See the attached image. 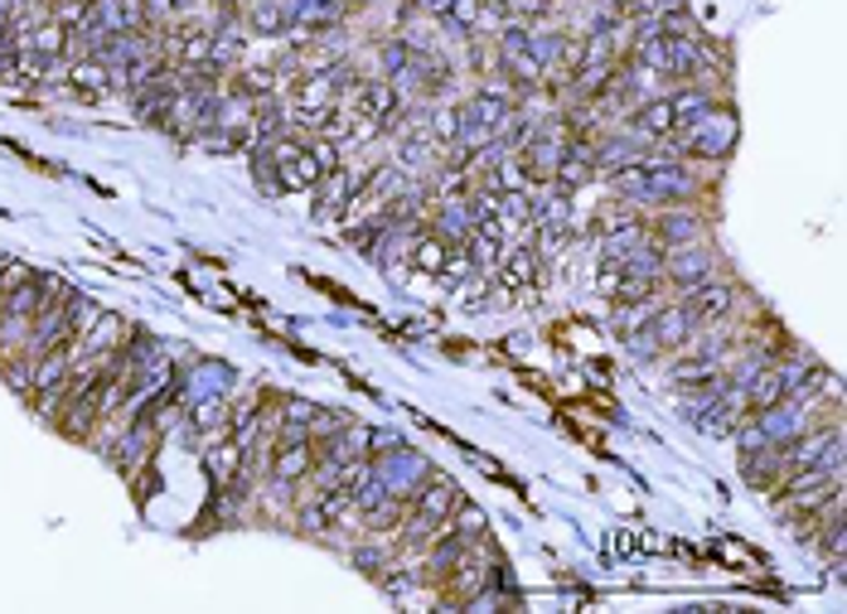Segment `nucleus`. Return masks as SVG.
Here are the masks:
<instances>
[{"instance_id": "obj_20", "label": "nucleus", "mask_w": 847, "mask_h": 614, "mask_svg": "<svg viewBox=\"0 0 847 614\" xmlns=\"http://www.w3.org/2000/svg\"><path fill=\"white\" fill-rule=\"evenodd\" d=\"M0 266H6V256H0ZM0 296H6V286H0Z\"/></svg>"}, {"instance_id": "obj_6", "label": "nucleus", "mask_w": 847, "mask_h": 614, "mask_svg": "<svg viewBox=\"0 0 847 614\" xmlns=\"http://www.w3.org/2000/svg\"><path fill=\"white\" fill-rule=\"evenodd\" d=\"M131 319L127 315H112V310H102L97 315V325L88 329V335L78 339V359H112V353L127 349V339H131Z\"/></svg>"}, {"instance_id": "obj_10", "label": "nucleus", "mask_w": 847, "mask_h": 614, "mask_svg": "<svg viewBox=\"0 0 847 614\" xmlns=\"http://www.w3.org/2000/svg\"><path fill=\"white\" fill-rule=\"evenodd\" d=\"M189 426L199 431L204 440H218V436H228V426H232V402L224 397V392H214V397H199L189 407Z\"/></svg>"}, {"instance_id": "obj_1", "label": "nucleus", "mask_w": 847, "mask_h": 614, "mask_svg": "<svg viewBox=\"0 0 847 614\" xmlns=\"http://www.w3.org/2000/svg\"><path fill=\"white\" fill-rule=\"evenodd\" d=\"M659 276H664V290L669 296H683V290L703 286V281L721 276V256L712 242H683V248H664V266H659Z\"/></svg>"}, {"instance_id": "obj_3", "label": "nucleus", "mask_w": 847, "mask_h": 614, "mask_svg": "<svg viewBox=\"0 0 847 614\" xmlns=\"http://www.w3.org/2000/svg\"><path fill=\"white\" fill-rule=\"evenodd\" d=\"M495 281H499V286H509V290H513V300H519V290L547 286V262L537 256L533 242H509L504 256H499Z\"/></svg>"}, {"instance_id": "obj_4", "label": "nucleus", "mask_w": 847, "mask_h": 614, "mask_svg": "<svg viewBox=\"0 0 847 614\" xmlns=\"http://www.w3.org/2000/svg\"><path fill=\"white\" fill-rule=\"evenodd\" d=\"M311 470H315V436H291V440H276L272 464H267V479H276V484L301 489L305 479H311Z\"/></svg>"}, {"instance_id": "obj_18", "label": "nucleus", "mask_w": 847, "mask_h": 614, "mask_svg": "<svg viewBox=\"0 0 847 614\" xmlns=\"http://www.w3.org/2000/svg\"><path fill=\"white\" fill-rule=\"evenodd\" d=\"M721 561H731V567H760V557H756V551H746L741 542H727V547H721Z\"/></svg>"}, {"instance_id": "obj_15", "label": "nucleus", "mask_w": 847, "mask_h": 614, "mask_svg": "<svg viewBox=\"0 0 847 614\" xmlns=\"http://www.w3.org/2000/svg\"><path fill=\"white\" fill-rule=\"evenodd\" d=\"M426 131H432L436 145H456V136H460V102H432Z\"/></svg>"}, {"instance_id": "obj_21", "label": "nucleus", "mask_w": 847, "mask_h": 614, "mask_svg": "<svg viewBox=\"0 0 847 614\" xmlns=\"http://www.w3.org/2000/svg\"><path fill=\"white\" fill-rule=\"evenodd\" d=\"M0 10H6V6H0Z\"/></svg>"}, {"instance_id": "obj_17", "label": "nucleus", "mask_w": 847, "mask_h": 614, "mask_svg": "<svg viewBox=\"0 0 847 614\" xmlns=\"http://www.w3.org/2000/svg\"><path fill=\"white\" fill-rule=\"evenodd\" d=\"M34 276V266H24V262H15V256H6V266H0V286L6 290H15V286H24V281Z\"/></svg>"}, {"instance_id": "obj_7", "label": "nucleus", "mask_w": 847, "mask_h": 614, "mask_svg": "<svg viewBox=\"0 0 847 614\" xmlns=\"http://www.w3.org/2000/svg\"><path fill=\"white\" fill-rule=\"evenodd\" d=\"M790 373H784L780 363H765L760 373L746 383V407H751V416H760V412H770V407H780L784 397H790Z\"/></svg>"}, {"instance_id": "obj_9", "label": "nucleus", "mask_w": 847, "mask_h": 614, "mask_svg": "<svg viewBox=\"0 0 847 614\" xmlns=\"http://www.w3.org/2000/svg\"><path fill=\"white\" fill-rule=\"evenodd\" d=\"M68 92L83 97V102H97V97L112 92V68L102 64V58H73L68 64Z\"/></svg>"}, {"instance_id": "obj_13", "label": "nucleus", "mask_w": 847, "mask_h": 614, "mask_svg": "<svg viewBox=\"0 0 847 614\" xmlns=\"http://www.w3.org/2000/svg\"><path fill=\"white\" fill-rule=\"evenodd\" d=\"M0 310L6 315H15V319H34L40 310H48V300H44V281H40V272H34L24 286H15V290H6L0 296Z\"/></svg>"}, {"instance_id": "obj_16", "label": "nucleus", "mask_w": 847, "mask_h": 614, "mask_svg": "<svg viewBox=\"0 0 847 614\" xmlns=\"http://www.w3.org/2000/svg\"><path fill=\"white\" fill-rule=\"evenodd\" d=\"M64 315H68V335L73 339H83L88 329L97 325V315H102V305L88 300V296H78V290H68V300H64Z\"/></svg>"}, {"instance_id": "obj_8", "label": "nucleus", "mask_w": 847, "mask_h": 614, "mask_svg": "<svg viewBox=\"0 0 847 614\" xmlns=\"http://www.w3.org/2000/svg\"><path fill=\"white\" fill-rule=\"evenodd\" d=\"M649 329H654V339H659V353H678L687 339H693V319H687V310L678 300H659V310L654 319H649Z\"/></svg>"}, {"instance_id": "obj_19", "label": "nucleus", "mask_w": 847, "mask_h": 614, "mask_svg": "<svg viewBox=\"0 0 847 614\" xmlns=\"http://www.w3.org/2000/svg\"><path fill=\"white\" fill-rule=\"evenodd\" d=\"M10 30V10H0V34H6Z\"/></svg>"}, {"instance_id": "obj_5", "label": "nucleus", "mask_w": 847, "mask_h": 614, "mask_svg": "<svg viewBox=\"0 0 847 614\" xmlns=\"http://www.w3.org/2000/svg\"><path fill=\"white\" fill-rule=\"evenodd\" d=\"M707 218H697V208H659L649 218V238L659 248H683V242H707Z\"/></svg>"}, {"instance_id": "obj_2", "label": "nucleus", "mask_w": 847, "mask_h": 614, "mask_svg": "<svg viewBox=\"0 0 847 614\" xmlns=\"http://www.w3.org/2000/svg\"><path fill=\"white\" fill-rule=\"evenodd\" d=\"M687 310V319H693V329H703V325H717V319H731L736 315V300H741V286L727 276H712L703 281V286H693V290H683V296H673Z\"/></svg>"}, {"instance_id": "obj_14", "label": "nucleus", "mask_w": 847, "mask_h": 614, "mask_svg": "<svg viewBox=\"0 0 847 614\" xmlns=\"http://www.w3.org/2000/svg\"><path fill=\"white\" fill-rule=\"evenodd\" d=\"M450 533L465 537V542H475V537H485L489 533V518H485V508L480 503H470V498H456V508H450Z\"/></svg>"}, {"instance_id": "obj_11", "label": "nucleus", "mask_w": 847, "mask_h": 614, "mask_svg": "<svg viewBox=\"0 0 847 614\" xmlns=\"http://www.w3.org/2000/svg\"><path fill=\"white\" fill-rule=\"evenodd\" d=\"M242 460H248V450H242L238 446V440H232V436H218V440H208V479H214V484L218 489H224V484H232V479H238L242 474Z\"/></svg>"}, {"instance_id": "obj_12", "label": "nucleus", "mask_w": 847, "mask_h": 614, "mask_svg": "<svg viewBox=\"0 0 847 614\" xmlns=\"http://www.w3.org/2000/svg\"><path fill=\"white\" fill-rule=\"evenodd\" d=\"M286 24H291V10L281 6V0H248L242 6V30H252V34H286Z\"/></svg>"}]
</instances>
